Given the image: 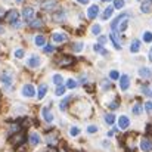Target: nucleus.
<instances>
[{
	"label": "nucleus",
	"instance_id": "1",
	"mask_svg": "<svg viewBox=\"0 0 152 152\" xmlns=\"http://www.w3.org/2000/svg\"><path fill=\"white\" fill-rule=\"evenodd\" d=\"M56 65H59V66H71V65H74L75 64V58H72V56H69V55H61L56 61Z\"/></svg>",
	"mask_w": 152,
	"mask_h": 152
},
{
	"label": "nucleus",
	"instance_id": "2",
	"mask_svg": "<svg viewBox=\"0 0 152 152\" xmlns=\"http://www.w3.org/2000/svg\"><path fill=\"white\" fill-rule=\"evenodd\" d=\"M34 16H36V12H34V9L33 7H24V10H22V19H24V22H33L34 21Z\"/></svg>",
	"mask_w": 152,
	"mask_h": 152
},
{
	"label": "nucleus",
	"instance_id": "3",
	"mask_svg": "<svg viewBox=\"0 0 152 152\" xmlns=\"http://www.w3.org/2000/svg\"><path fill=\"white\" fill-rule=\"evenodd\" d=\"M0 83H1V86H4V87H10L12 86V83H13V75L10 74V72H3L1 75H0Z\"/></svg>",
	"mask_w": 152,
	"mask_h": 152
},
{
	"label": "nucleus",
	"instance_id": "4",
	"mask_svg": "<svg viewBox=\"0 0 152 152\" xmlns=\"http://www.w3.org/2000/svg\"><path fill=\"white\" fill-rule=\"evenodd\" d=\"M24 140H25L24 132H19V133H16V134H13V136L10 137V143H12L15 148L19 146V145H24Z\"/></svg>",
	"mask_w": 152,
	"mask_h": 152
},
{
	"label": "nucleus",
	"instance_id": "5",
	"mask_svg": "<svg viewBox=\"0 0 152 152\" xmlns=\"http://www.w3.org/2000/svg\"><path fill=\"white\" fill-rule=\"evenodd\" d=\"M18 18H19V13H18V10L12 9V10H9V12L6 13V16H4V21L13 25L15 22H18Z\"/></svg>",
	"mask_w": 152,
	"mask_h": 152
},
{
	"label": "nucleus",
	"instance_id": "6",
	"mask_svg": "<svg viewBox=\"0 0 152 152\" xmlns=\"http://www.w3.org/2000/svg\"><path fill=\"white\" fill-rule=\"evenodd\" d=\"M21 93H22V96H25V98H33V96L36 95V89H34L33 84H25V86L22 87Z\"/></svg>",
	"mask_w": 152,
	"mask_h": 152
},
{
	"label": "nucleus",
	"instance_id": "7",
	"mask_svg": "<svg viewBox=\"0 0 152 152\" xmlns=\"http://www.w3.org/2000/svg\"><path fill=\"white\" fill-rule=\"evenodd\" d=\"M140 149L143 152H152V140L148 137L140 139Z\"/></svg>",
	"mask_w": 152,
	"mask_h": 152
},
{
	"label": "nucleus",
	"instance_id": "8",
	"mask_svg": "<svg viewBox=\"0 0 152 152\" xmlns=\"http://www.w3.org/2000/svg\"><path fill=\"white\" fill-rule=\"evenodd\" d=\"M129 86H130V77H129L127 74L121 75V77H120V89H121L123 92H126V90L129 89Z\"/></svg>",
	"mask_w": 152,
	"mask_h": 152
},
{
	"label": "nucleus",
	"instance_id": "9",
	"mask_svg": "<svg viewBox=\"0 0 152 152\" xmlns=\"http://www.w3.org/2000/svg\"><path fill=\"white\" fill-rule=\"evenodd\" d=\"M124 18H129V15H127V13H121V15H118V16L112 21V24H111V30H112V33H117V27H118V24H120Z\"/></svg>",
	"mask_w": 152,
	"mask_h": 152
},
{
	"label": "nucleus",
	"instance_id": "10",
	"mask_svg": "<svg viewBox=\"0 0 152 152\" xmlns=\"http://www.w3.org/2000/svg\"><path fill=\"white\" fill-rule=\"evenodd\" d=\"M129 126H130V120H129V117H127V115H121V117L118 118V127H120L121 130H127Z\"/></svg>",
	"mask_w": 152,
	"mask_h": 152
},
{
	"label": "nucleus",
	"instance_id": "11",
	"mask_svg": "<svg viewBox=\"0 0 152 152\" xmlns=\"http://www.w3.org/2000/svg\"><path fill=\"white\" fill-rule=\"evenodd\" d=\"M56 6H58V0H48V1H45V3L42 4L43 10H46V12H50V10H53Z\"/></svg>",
	"mask_w": 152,
	"mask_h": 152
},
{
	"label": "nucleus",
	"instance_id": "12",
	"mask_svg": "<svg viewBox=\"0 0 152 152\" xmlns=\"http://www.w3.org/2000/svg\"><path fill=\"white\" fill-rule=\"evenodd\" d=\"M27 65H28L30 68H39V66H40V58H39L37 55H33V56L28 59Z\"/></svg>",
	"mask_w": 152,
	"mask_h": 152
},
{
	"label": "nucleus",
	"instance_id": "13",
	"mask_svg": "<svg viewBox=\"0 0 152 152\" xmlns=\"http://www.w3.org/2000/svg\"><path fill=\"white\" fill-rule=\"evenodd\" d=\"M42 115H43L45 121H48V123H52V121H53V114H52V111L48 106L42 108Z\"/></svg>",
	"mask_w": 152,
	"mask_h": 152
},
{
	"label": "nucleus",
	"instance_id": "14",
	"mask_svg": "<svg viewBox=\"0 0 152 152\" xmlns=\"http://www.w3.org/2000/svg\"><path fill=\"white\" fill-rule=\"evenodd\" d=\"M28 140H30V143L33 145V146H37L40 142H42V139H40V134L39 133H30V137H28Z\"/></svg>",
	"mask_w": 152,
	"mask_h": 152
},
{
	"label": "nucleus",
	"instance_id": "15",
	"mask_svg": "<svg viewBox=\"0 0 152 152\" xmlns=\"http://www.w3.org/2000/svg\"><path fill=\"white\" fill-rule=\"evenodd\" d=\"M139 75H140L142 78H151L152 71L148 68V66H142V68H139Z\"/></svg>",
	"mask_w": 152,
	"mask_h": 152
},
{
	"label": "nucleus",
	"instance_id": "16",
	"mask_svg": "<svg viewBox=\"0 0 152 152\" xmlns=\"http://www.w3.org/2000/svg\"><path fill=\"white\" fill-rule=\"evenodd\" d=\"M52 19L55 21V22H62L64 19H65V10H58V12H55L53 13V16H52Z\"/></svg>",
	"mask_w": 152,
	"mask_h": 152
},
{
	"label": "nucleus",
	"instance_id": "17",
	"mask_svg": "<svg viewBox=\"0 0 152 152\" xmlns=\"http://www.w3.org/2000/svg\"><path fill=\"white\" fill-rule=\"evenodd\" d=\"M98 13H99V7H98L96 4L90 6V7H89V10H87V16H89L90 19L96 18V16H98Z\"/></svg>",
	"mask_w": 152,
	"mask_h": 152
},
{
	"label": "nucleus",
	"instance_id": "18",
	"mask_svg": "<svg viewBox=\"0 0 152 152\" xmlns=\"http://www.w3.org/2000/svg\"><path fill=\"white\" fill-rule=\"evenodd\" d=\"M52 40H53L55 43H64V42L66 40V36H65L64 33H55V34L52 36Z\"/></svg>",
	"mask_w": 152,
	"mask_h": 152
},
{
	"label": "nucleus",
	"instance_id": "19",
	"mask_svg": "<svg viewBox=\"0 0 152 152\" xmlns=\"http://www.w3.org/2000/svg\"><path fill=\"white\" fill-rule=\"evenodd\" d=\"M140 10H142L143 13H151V10H152V1L145 0V1L140 4Z\"/></svg>",
	"mask_w": 152,
	"mask_h": 152
},
{
	"label": "nucleus",
	"instance_id": "20",
	"mask_svg": "<svg viewBox=\"0 0 152 152\" xmlns=\"http://www.w3.org/2000/svg\"><path fill=\"white\" fill-rule=\"evenodd\" d=\"M46 93H48V86L46 84H42L39 87V92H37V99H43L46 96Z\"/></svg>",
	"mask_w": 152,
	"mask_h": 152
},
{
	"label": "nucleus",
	"instance_id": "21",
	"mask_svg": "<svg viewBox=\"0 0 152 152\" xmlns=\"http://www.w3.org/2000/svg\"><path fill=\"white\" fill-rule=\"evenodd\" d=\"M140 46H142V45H140L139 40H133L132 45H130V52H132V53H137V52L140 50Z\"/></svg>",
	"mask_w": 152,
	"mask_h": 152
},
{
	"label": "nucleus",
	"instance_id": "22",
	"mask_svg": "<svg viewBox=\"0 0 152 152\" xmlns=\"http://www.w3.org/2000/svg\"><path fill=\"white\" fill-rule=\"evenodd\" d=\"M127 27H129V18H124V19L118 24L117 31H126V30H127Z\"/></svg>",
	"mask_w": 152,
	"mask_h": 152
},
{
	"label": "nucleus",
	"instance_id": "23",
	"mask_svg": "<svg viewBox=\"0 0 152 152\" xmlns=\"http://www.w3.org/2000/svg\"><path fill=\"white\" fill-rule=\"evenodd\" d=\"M30 27H31V28H42V27H43V19H42V18L34 19V21L30 24Z\"/></svg>",
	"mask_w": 152,
	"mask_h": 152
},
{
	"label": "nucleus",
	"instance_id": "24",
	"mask_svg": "<svg viewBox=\"0 0 152 152\" xmlns=\"http://www.w3.org/2000/svg\"><path fill=\"white\" fill-rule=\"evenodd\" d=\"M112 10H114V7H106V9L103 10V15H102L101 18L103 19V21L109 19V18H111V15H112Z\"/></svg>",
	"mask_w": 152,
	"mask_h": 152
},
{
	"label": "nucleus",
	"instance_id": "25",
	"mask_svg": "<svg viewBox=\"0 0 152 152\" xmlns=\"http://www.w3.org/2000/svg\"><path fill=\"white\" fill-rule=\"evenodd\" d=\"M34 43H36V46H46V39L43 36H37L34 39Z\"/></svg>",
	"mask_w": 152,
	"mask_h": 152
},
{
	"label": "nucleus",
	"instance_id": "26",
	"mask_svg": "<svg viewBox=\"0 0 152 152\" xmlns=\"http://www.w3.org/2000/svg\"><path fill=\"white\" fill-rule=\"evenodd\" d=\"M132 111H133V114H134V115H140V114L143 112V106H142L140 103H134V106H133V109H132Z\"/></svg>",
	"mask_w": 152,
	"mask_h": 152
},
{
	"label": "nucleus",
	"instance_id": "27",
	"mask_svg": "<svg viewBox=\"0 0 152 152\" xmlns=\"http://www.w3.org/2000/svg\"><path fill=\"white\" fill-rule=\"evenodd\" d=\"M69 102H71V96H68V98H65L64 101H62V102H61V103H59V109H61V111H65Z\"/></svg>",
	"mask_w": 152,
	"mask_h": 152
},
{
	"label": "nucleus",
	"instance_id": "28",
	"mask_svg": "<svg viewBox=\"0 0 152 152\" xmlns=\"http://www.w3.org/2000/svg\"><path fill=\"white\" fill-rule=\"evenodd\" d=\"M105 123L109 124V126L114 124V123H115V115H114V114H106V115H105Z\"/></svg>",
	"mask_w": 152,
	"mask_h": 152
},
{
	"label": "nucleus",
	"instance_id": "29",
	"mask_svg": "<svg viewBox=\"0 0 152 152\" xmlns=\"http://www.w3.org/2000/svg\"><path fill=\"white\" fill-rule=\"evenodd\" d=\"M111 39H112V43H114V46H115V48H117V49L120 50V49H121V45L118 43V39H117V33H112V34H111Z\"/></svg>",
	"mask_w": 152,
	"mask_h": 152
},
{
	"label": "nucleus",
	"instance_id": "30",
	"mask_svg": "<svg viewBox=\"0 0 152 152\" xmlns=\"http://www.w3.org/2000/svg\"><path fill=\"white\" fill-rule=\"evenodd\" d=\"M52 80H53V83H55L56 86H61V84H62V75H61V74H55Z\"/></svg>",
	"mask_w": 152,
	"mask_h": 152
},
{
	"label": "nucleus",
	"instance_id": "31",
	"mask_svg": "<svg viewBox=\"0 0 152 152\" xmlns=\"http://www.w3.org/2000/svg\"><path fill=\"white\" fill-rule=\"evenodd\" d=\"M65 87H68V89H75L77 87V81L75 80H72V78H68L66 80V86Z\"/></svg>",
	"mask_w": 152,
	"mask_h": 152
},
{
	"label": "nucleus",
	"instance_id": "32",
	"mask_svg": "<svg viewBox=\"0 0 152 152\" xmlns=\"http://www.w3.org/2000/svg\"><path fill=\"white\" fill-rule=\"evenodd\" d=\"M65 89H66V87H65V86H62V84H61V86H58V87H56V90H55V95H56V96H62V95L65 93Z\"/></svg>",
	"mask_w": 152,
	"mask_h": 152
},
{
	"label": "nucleus",
	"instance_id": "33",
	"mask_svg": "<svg viewBox=\"0 0 152 152\" xmlns=\"http://www.w3.org/2000/svg\"><path fill=\"white\" fill-rule=\"evenodd\" d=\"M101 87H102V90H109V89H111V83H109L108 80H102Z\"/></svg>",
	"mask_w": 152,
	"mask_h": 152
},
{
	"label": "nucleus",
	"instance_id": "34",
	"mask_svg": "<svg viewBox=\"0 0 152 152\" xmlns=\"http://www.w3.org/2000/svg\"><path fill=\"white\" fill-rule=\"evenodd\" d=\"M109 78H111V80H118V78H120V72H118L117 69H112V71L109 72Z\"/></svg>",
	"mask_w": 152,
	"mask_h": 152
},
{
	"label": "nucleus",
	"instance_id": "35",
	"mask_svg": "<svg viewBox=\"0 0 152 152\" xmlns=\"http://www.w3.org/2000/svg\"><path fill=\"white\" fill-rule=\"evenodd\" d=\"M69 134H71L72 137L78 136V134H80V129H78V127H75V126H74V127H71V129H69Z\"/></svg>",
	"mask_w": 152,
	"mask_h": 152
},
{
	"label": "nucleus",
	"instance_id": "36",
	"mask_svg": "<svg viewBox=\"0 0 152 152\" xmlns=\"http://www.w3.org/2000/svg\"><path fill=\"white\" fill-rule=\"evenodd\" d=\"M71 48H72V50L74 52H81L83 50V48H84V45H83V43H74Z\"/></svg>",
	"mask_w": 152,
	"mask_h": 152
},
{
	"label": "nucleus",
	"instance_id": "37",
	"mask_svg": "<svg viewBox=\"0 0 152 152\" xmlns=\"http://www.w3.org/2000/svg\"><path fill=\"white\" fill-rule=\"evenodd\" d=\"M143 42H146V43H151L152 42V33L151 31H145V34H143Z\"/></svg>",
	"mask_w": 152,
	"mask_h": 152
},
{
	"label": "nucleus",
	"instance_id": "38",
	"mask_svg": "<svg viewBox=\"0 0 152 152\" xmlns=\"http://www.w3.org/2000/svg\"><path fill=\"white\" fill-rule=\"evenodd\" d=\"M93 49H95V52H98V53L106 55V50H105V49L102 48V45H99V43H98V45H95V46H93Z\"/></svg>",
	"mask_w": 152,
	"mask_h": 152
},
{
	"label": "nucleus",
	"instance_id": "39",
	"mask_svg": "<svg viewBox=\"0 0 152 152\" xmlns=\"http://www.w3.org/2000/svg\"><path fill=\"white\" fill-rule=\"evenodd\" d=\"M114 7L115 9H123L124 7V0H114Z\"/></svg>",
	"mask_w": 152,
	"mask_h": 152
},
{
	"label": "nucleus",
	"instance_id": "40",
	"mask_svg": "<svg viewBox=\"0 0 152 152\" xmlns=\"http://www.w3.org/2000/svg\"><path fill=\"white\" fill-rule=\"evenodd\" d=\"M101 25H98V24H95V25H93V27H92V33H93V34H96V36H98V34H101Z\"/></svg>",
	"mask_w": 152,
	"mask_h": 152
},
{
	"label": "nucleus",
	"instance_id": "41",
	"mask_svg": "<svg viewBox=\"0 0 152 152\" xmlns=\"http://www.w3.org/2000/svg\"><path fill=\"white\" fill-rule=\"evenodd\" d=\"M142 93L146 95V96H151V89L148 86H142Z\"/></svg>",
	"mask_w": 152,
	"mask_h": 152
},
{
	"label": "nucleus",
	"instance_id": "42",
	"mask_svg": "<svg viewBox=\"0 0 152 152\" xmlns=\"http://www.w3.org/2000/svg\"><path fill=\"white\" fill-rule=\"evenodd\" d=\"M96 132H98V126H89V127H87V133L93 134V133H96Z\"/></svg>",
	"mask_w": 152,
	"mask_h": 152
},
{
	"label": "nucleus",
	"instance_id": "43",
	"mask_svg": "<svg viewBox=\"0 0 152 152\" xmlns=\"http://www.w3.org/2000/svg\"><path fill=\"white\" fill-rule=\"evenodd\" d=\"M24 55H25V52L22 50V49H18V50L15 52V58H18V59L24 58Z\"/></svg>",
	"mask_w": 152,
	"mask_h": 152
},
{
	"label": "nucleus",
	"instance_id": "44",
	"mask_svg": "<svg viewBox=\"0 0 152 152\" xmlns=\"http://www.w3.org/2000/svg\"><path fill=\"white\" fill-rule=\"evenodd\" d=\"M118 106H120V101H118V99H117V101H114V102H111V103H109V108H111V109H117Z\"/></svg>",
	"mask_w": 152,
	"mask_h": 152
},
{
	"label": "nucleus",
	"instance_id": "45",
	"mask_svg": "<svg viewBox=\"0 0 152 152\" xmlns=\"http://www.w3.org/2000/svg\"><path fill=\"white\" fill-rule=\"evenodd\" d=\"M145 109H146V112H148V114H151L152 112V102L151 101L145 103Z\"/></svg>",
	"mask_w": 152,
	"mask_h": 152
},
{
	"label": "nucleus",
	"instance_id": "46",
	"mask_svg": "<svg viewBox=\"0 0 152 152\" xmlns=\"http://www.w3.org/2000/svg\"><path fill=\"white\" fill-rule=\"evenodd\" d=\"M98 42H99V45H105V43L108 42V39H106L105 36H99V39H98Z\"/></svg>",
	"mask_w": 152,
	"mask_h": 152
},
{
	"label": "nucleus",
	"instance_id": "47",
	"mask_svg": "<svg viewBox=\"0 0 152 152\" xmlns=\"http://www.w3.org/2000/svg\"><path fill=\"white\" fill-rule=\"evenodd\" d=\"M45 53H52V52H53V46H50V45H46V46H45Z\"/></svg>",
	"mask_w": 152,
	"mask_h": 152
},
{
	"label": "nucleus",
	"instance_id": "48",
	"mask_svg": "<svg viewBox=\"0 0 152 152\" xmlns=\"http://www.w3.org/2000/svg\"><path fill=\"white\" fill-rule=\"evenodd\" d=\"M77 1H78L80 4H87V3H89V0H77Z\"/></svg>",
	"mask_w": 152,
	"mask_h": 152
},
{
	"label": "nucleus",
	"instance_id": "49",
	"mask_svg": "<svg viewBox=\"0 0 152 152\" xmlns=\"http://www.w3.org/2000/svg\"><path fill=\"white\" fill-rule=\"evenodd\" d=\"M46 152H58V151H56L55 148H52V146H50V148H49V149H48V151H46Z\"/></svg>",
	"mask_w": 152,
	"mask_h": 152
},
{
	"label": "nucleus",
	"instance_id": "50",
	"mask_svg": "<svg viewBox=\"0 0 152 152\" xmlns=\"http://www.w3.org/2000/svg\"><path fill=\"white\" fill-rule=\"evenodd\" d=\"M148 58H149V61L152 62V48H151V50H149V55H148Z\"/></svg>",
	"mask_w": 152,
	"mask_h": 152
},
{
	"label": "nucleus",
	"instance_id": "51",
	"mask_svg": "<svg viewBox=\"0 0 152 152\" xmlns=\"http://www.w3.org/2000/svg\"><path fill=\"white\" fill-rule=\"evenodd\" d=\"M3 15H4V9H1V7H0V18H1Z\"/></svg>",
	"mask_w": 152,
	"mask_h": 152
},
{
	"label": "nucleus",
	"instance_id": "52",
	"mask_svg": "<svg viewBox=\"0 0 152 152\" xmlns=\"http://www.w3.org/2000/svg\"><path fill=\"white\" fill-rule=\"evenodd\" d=\"M22 1H24V0H16V3H22Z\"/></svg>",
	"mask_w": 152,
	"mask_h": 152
},
{
	"label": "nucleus",
	"instance_id": "53",
	"mask_svg": "<svg viewBox=\"0 0 152 152\" xmlns=\"http://www.w3.org/2000/svg\"><path fill=\"white\" fill-rule=\"evenodd\" d=\"M0 33H3V28H1V25H0Z\"/></svg>",
	"mask_w": 152,
	"mask_h": 152
},
{
	"label": "nucleus",
	"instance_id": "54",
	"mask_svg": "<svg viewBox=\"0 0 152 152\" xmlns=\"http://www.w3.org/2000/svg\"><path fill=\"white\" fill-rule=\"evenodd\" d=\"M102 1H105V3H106V1H111V0H102Z\"/></svg>",
	"mask_w": 152,
	"mask_h": 152
}]
</instances>
